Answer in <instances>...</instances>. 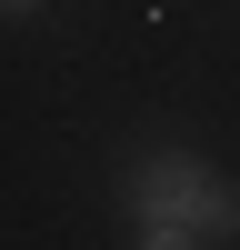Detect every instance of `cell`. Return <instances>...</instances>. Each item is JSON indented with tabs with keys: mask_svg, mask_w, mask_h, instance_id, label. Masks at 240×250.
<instances>
[{
	"mask_svg": "<svg viewBox=\"0 0 240 250\" xmlns=\"http://www.w3.org/2000/svg\"><path fill=\"white\" fill-rule=\"evenodd\" d=\"M120 210L130 220H190L200 240L230 250L240 240V180L220 170V160H200L190 140H140V150L120 160Z\"/></svg>",
	"mask_w": 240,
	"mask_h": 250,
	"instance_id": "1",
	"label": "cell"
},
{
	"mask_svg": "<svg viewBox=\"0 0 240 250\" xmlns=\"http://www.w3.org/2000/svg\"><path fill=\"white\" fill-rule=\"evenodd\" d=\"M130 250H220V240H200L190 220H130Z\"/></svg>",
	"mask_w": 240,
	"mask_h": 250,
	"instance_id": "2",
	"label": "cell"
},
{
	"mask_svg": "<svg viewBox=\"0 0 240 250\" xmlns=\"http://www.w3.org/2000/svg\"><path fill=\"white\" fill-rule=\"evenodd\" d=\"M0 10H10V20H30V10H40V0H0Z\"/></svg>",
	"mask_w": 240,
	"mask_h": 250,
	"instance_id": "3",
	"label": "cell"
}]
</instances>
